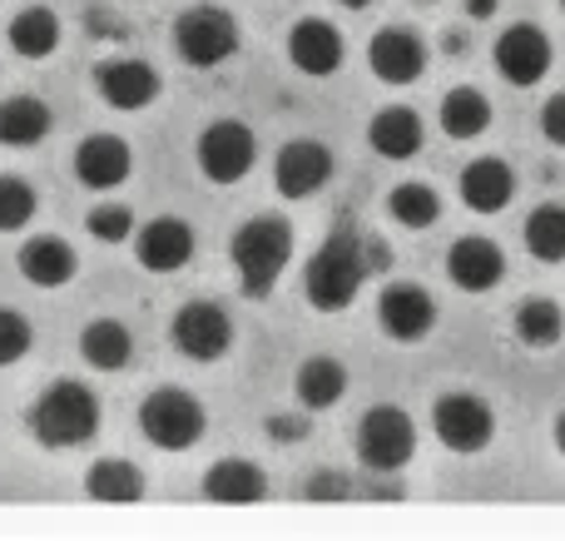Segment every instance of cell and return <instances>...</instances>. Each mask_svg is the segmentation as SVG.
<instances>
[{
	"mask_svg": "<svg viewBox=\"0 0 565 541\" xmlns=\"http://www.w3.org/2000/svg\"><path fill=\"white\" fill-rule=\"evenodd\" d=\"M417 453V427L402 407L382 403V407H367L358 423V457L367 473H402Z\"/></svg>",
	"mask_w": 565,
	"mask_h": 541,
	"instance_id": "obj_5",
	"label": "cell"
},
{
	"mask_svg": "<svg viewBox=\"0 0 565 541\" xmlns=\"http://www.w3.org/2000/svg\"><path fill=\"white\" fill-rule=\"evenodd\" d=\"M135 254L149 274H179V268L194 258V229L184 219L164 214V219H149L135 238Z\"/></svg>",
	"mask_w": 565,
	"mask_h": 541,
	"instance_id": "obj_13",
	"label": "cell"
},
{
	"mask_svg": "<svg viewBox=\"0 0 565 541\" xmlns=\"http://www.w3.org/2000/svg\"><path fill=\"white\" fill-rule=\"evenodd\" d=\"M338 6H348V10H367L372 0H338Z\"/></svg>",
	"mask_w": 565,
	"mask_h": 541,
	"instance_id": "obj_40",
	"label": "cell"
},
{
	"mask_svg": "<svg viewBox=\"0 0 565 541\" xmlns=\"http://www.w3.org/2000/svg\"><path fill=\"white\" fill-rule=\"evenodd\" d=\"M447 274L461 294H487V288H497L501 278H507V254L481 234L457 238V244L447 248Z\"/></svg>",
	"mask_w": 565,
	"mask_h": 541,
	"instance_id": "obj_15",
	"label": "cell"
},
{
	"mask_svg": "<svg viewBox=\"0 0 565 541\" xmlns=\"http://www.w3.org/2000/svg\"><path fill=\"white\" fill-rule=\"evenodd\" d=\"M431 427H437L441 447H451V453H481V447L497 437V417H491V407L471 393L437 397V407H431Z\"/></svg>",
	"mask_w": 565,
	"mask_h": 541,
	"instance_id": "obj_8",
	"label": "cell"
},
{
	"mask_svg": "<svg viewBox=\"0 0 565 541\" xmlns=\"http://www.w3.org/2000/svg\"><path fill=\"white\" fill-rule=\"evenodd\" d=\"M561 10H565V0H561Z\"/></svg>",
	"mask_w": 565,
	"mask_h": 541,
	"instance_id": "obj_41",
	"label": "cell"
},
{
	"mask_svg": "<svg viewBox=\"0 0 565 541\" xmlns=\"http://www.w3.org/2000/svg\"><path fill=\"white\" fill-rule=\"evenodd\" d=\"M79 353H85V363L99 368V373H119V368L135 358V338H129V328L115 323V318H95V323L79 333Z\"/></svg>",
	"mask_w": 565,
	"mask_h": 541,
	"instance_id": "obj_23",
	"label": "cell"
},
{
	"mask_svg": "<svg viewBox=\"0 0 565 541\" xmlns=\"http://www.w3.org/2000/svg\"><path fill=\"white\" fill-rule=\"evenodd\" d=\"M556 447H561V453H565V413L556 417Z\"/></svg>",
	"mask_w": 565,
	"mask_h": 541,
	"instance_id": "obj_39",
	"label": "cell"
},
{
	"mask_svg": "<svg viewBox=\"0 0 565 541\" xmlns=\"http://www.w3.org/2000/svg\"><path fill=\"white\" fill-rule=\"evenodd\" d=\"M35 219V189L15 174H0V234H15Z\"/></svg>",
	"mask_w": 565,
	"mask_h": 541,
	"instance_id": "obj_32",
	"label": "cell"
},
{
	"mask_svg": "<svg viewBox=\"0 0 565 541\" xmlns=\"http://www.w3.org/2000/svg\"><path fill=\"white\" fill-rule=\"evenodd\" d=\"M174 50L189 60L194 70H214L224 65L238 50V20L224 6H194L179 15L174 25Z\"/></svg>",
	"mask_w": 565,
	"mask_h": 541,
	"instance_id": "obj_6",
	"label": "cell"
},
{
	"mask_svg": "<svg viewBox=\"0 0 565 541\" xmlns=\"http://www.w3.org/2000/svg\"><path fill=\"white\" fill-rule=\"evenodd\" d=\"M377 323L397 343H422L437 328V304H431V294L422 284H392L377 298Z\"/></svg>",
	"mask_w": 565,
	"mask_h": 541,
	"instance_id": "obj_10",
	"label": "cell"
},
{
	"mask_svg": "<svg viewBox=\"0 0 565 541\" xmlns=\"http://www.w3.org/2000/svg\"><path fill=\"white\" fill-rule=\"evenodd\" d=\"M268 437H274V443H302L308 423H302V417H268Z\"/></svg>",
	"mask_w": 565,
	"mask_h": 541,
	"instance_id": "obj_37",
	"label": "cell"
},
{
	"mask_svg": "<svg viewBox=\"0 0 565 541\" xmlns=\"http://www.w3.org/2000/svg\"><path fill=\"white\" fill-rule=\"evenodd\" d=\"M541 135H546L551 145L565 149V89H561V95H551L546 109H541Z\"/></svg>",
	"mask_w": 565,
	"mask_h": 541,
	"instance_id": "obj_35",
	"label": "cell"
},
{
	"mask_svg": "<svg viewBox=\"0 0 565 541\" xmlns=\"http://www.w3.org/2000/svg\"><path fill=\"white\" fill-rule=\"evenodd\" d=\"M264 492H268L264 473H258L254 463H244V457H224V463H214L204 477V497L209 502H224V507H248Z\"/></svg>",
	"mask_w": 565,
	"mask_h": 541,
	"instance_id": "obj_20",
	"label": "cell"
},
{
	"mask_svg": "<svg viewBox=\"0 0 565 541\" xmlns=\"http://www.w3.org/2000/svg\"><path fill=\"white\" fill-rule=\"evenodd\" d=\"M258 159V139L248 125H238V119H214V125L199 135V169H204V179H214V184H238V179L254 169Z\"/></svg>",
	"mask_w": 565,
	"mask_h": 541,
	"instance_id": "obj_7",
	"label": "cell"
},
{
	"mask_svg": "<svg viewBox=\"0 0 565 541\" xmlns=\"http://www.w3.org/2000/svg\"><path fill=\"white\" fill-rule=\"evenodd\" d=\"M342 393H348V368L338 358H308L298 368V403L308 413H322V407H338Z\"/></svg>",
	"mask_w": 565,
	"mask_h": 541,
	"instance_id": "obj_25",
	"label": "cell"
},
{
	"mask_svg": "<svg viewBox=\"0 0 565 541\" xmlns=\"http://www.w3.org/2000/svg\"><path fill=\"white\" fill-rule=\"evenodd\" d=\"M50 135V105L35 95H10L0 99V145L30 149Z\"/></svg>",
	"mask_w": 565,
	"mask_h": 541,
	"instance_id": "obj_22",
	"label": "cell"
},
{
	"mask_svg": "<svg viewBox=\"0 0 565 541\" xmlns=\"http://www.w3.org/2000/svg\"><path fill=\"white\" fill-rule=\"evenodd\" d=\"M328 179H332L328 145H318V139H288V145L278 149L274 184H278L282 199H312Z\"/></svg>",
	"mask_w": 565,
	"mask_h": 541,
	"instance_id": "obj_12",
	"label": "cell"
},
{
	"mask_svg": "<svg viewBox=\"0 0 565 541\" xmlns=\"http://www.w3.org/2000/svg\"><path fill=\"white\" fill-rule=\"evenodd\" d=\"M95 89L109 109L135 115V109H145L149 99L159 95V75H154V65H145V60H105V65L95 70Z\"/></svg>",
	"mask_w": 565,
	"mask_h": 541,
	"instance_id": "obj_16",
	"label": "cell"
},
{
	"mask_svg": "<svg viewBox=\"0 0 565 541\" xmlns=\"http://www.w3.org/2000/svg\"><path fill=\"white\" fill-rule=\"evenodd\" d=\"M228 258H234L238 284H244L248 298L274 294L278 278H282V268H288V258H292V229H288V219H278V214L248 219V224L234 234V244H228Z\"/></svg>",
	"mask_w": 565,
	"mask_h": 541,
	"instance_id": "obj_2",
	"label": "cell"
},
{
	"mask_svg": "<svg viewBox=\"0 0 565 541\" xmlns=\"http://www.w3.org/2000/svg\"><path fill=\"white\" fill-rule=\"evenodd\" d=\"M367 65L382 85H412V79H422V70H427V45H422L412 30H397V25L377 30L367 45Z\"/></svg>",
	"mask_w": 565,
	"mask_h": 541,
	"instance_id": "obj_14",
	"label": "cell"
},
{
	"mask_svg": "<svg viewBox=\"0 0 565 541\" xmlns=\"http://www.w3.org/2000/svg\"><path fill=\"white\" fill-rule=\"evenodd\" d=\"M139 427H145V437L159 453H189L204 437L209 417L199 407V397L179 393V388H159V393H149L139 403Z\"/></svg>",
	"mask_w": 565,
	"mask_h": 541,
	"instance_id": "obj_4",
	"label": "cell"
},
{
	"mask_svg": "<svg viewBox=\"0 0 565 541\" xmlns=\"http://www.w3.org/2000/svg\"><path fill=\"white\" fill-rule=\"evenodd\" d=\"M342 55H348V45H342V30L338 25H328V20H318V15H308V20H298V25H292L288 60L302 70V75H312V79L332 75V70L342 65Z\"/></svg>",
	"mask_w": 565,
	"mask_h": 541,
	"instance_id": "obj_17",
	"label": "cell"
},
{
	"mask_svg": "<svg viewBox=\"0 0 565 541\" xmlns=\"http://www.w3.org/2000/svg\"><path fill=\"white\" fill-rule=\"evenodd\" d=\"M387 214L397 219L402 229H412V234H422V229H431L441 219V199L431 184H397L387 199Z\"/></svg>",
	"mask_w": 565,
	"mask_h": 541,
	"instance_id": "obj_29",
	"label": "cell"
},
{
	"mask_svg": "<svg viewBox=\"0 0 565 541\" xmlns=\"http://www.w3.org/2000/svg\"><path fill=\"white\" fill-rule=\"evenodd\" d=\"M487 125H491V105L481 89L461 85L441 95V129L451 139H477V135H487Z\"/></svg>",
	"mask_w": 565,
	"mask_h": 541,
	"instance_id": "obj_28",
	"label": "cell"
},
{
	"mask_svg": "<svg viewBox=\"0 0 565 541\" xmlns=\"http://www.w3.org/2000/svg\"><path fill=\"white\" fill-rule=\"evenodd\" d=\"M169 338H174V348L184 358H194V363H218V358L228 353V343H234V323H228V314L218 304H184L174 314Z\"/></svg>",
	"mask_w": 565,
	"mask_h": 541,
	"instance_id": "obj_9",
	"label": "cell"
},
{
	"mask_svg": "<svg viewBox=\"0 0 565 541\" xmlns=\"http://www.w3.org/2000/svg\"><path fill=\"white\" fill-rule=\"evenodd\" d=\"M60 45V15L50 6H30L10 20V50L20 60H45Z\"/></svg>",
	"mask_w": 565,
	"mask_h": 541,
	"instance_id": "obj_26",
	"label": "cell"
},
{
	"mask_svg": "<svg viewBox=\"0 0 565 541\" xmlns=\"http://www.w3.org/2000/svg\"><path fill=\"white\" fill-rule=\"evenodd\" d=\"M561 333H565V318L551 298H526L516 308V338L526 348H551V343H561Z\"/></svg>",
	"mask_w": 565,
	"mask_h": 541,
	"instance_id": "obj_31",
	"label": "cell"
},
{
	"mask_svg": "<svg viewBox=\"0 0 565 541\" xmlns=\"http://www.w3.org/2000/svg\"><path fill=\"white\" fill-rule=\"evenodd\" d=\"M551 60H556V50H551V40L541 25H511L507 35L497 40V70H501V79L516 89L541 85Z\"/></svg>",
	"mask_w": 565,
	"mask_h": 541,
	"instance_id": "obj_11",
	"label": "cell"
},
{
	"mask_svg": "<svg viewBox=\"0 0 565 541\" xmlns=\"http://www.w3.org/2000/svg\"><path fill=\"white\" fill-rule=\"evenodd\" d=\"M467 15H471V20L497 15V0H467Z\"/></svg>",
	"mask_w": 565,
	"mask_h": 541,
	"instance_id": "obj_38",
	"label": "cell"
},
{
	"mask_svg": "<svg viewBox=\"0 0 565 541\" xmlns=\"http://www.w3.org/2000/svg\"><path fill=\"white\" fill-rule=\"evenodd\" d=\"M387 264V248L377 238H367L362 229L342 224L322 238V248L308 258L302 268V294L318 314H342V308L358 298V288L367 284V274H382Z\"/></svg>",
	"mask_w": 565,
	"mask_h": 541,
	"instance_id": "obj_1",
	"label": "cell"
},
{
	"mask_svg": "<svg viewBox=\"0 0 565 541\" xmlns=\"http://www.w3.org/2000/svg\"><path fill=\"white\" fill-rule=\"evenodd\" d=\"M461 204L471 209V214H501V209L516 199V174H511L507 159H471L467 169H461Z\"/></svg>",
	"mask_w": 565,
	"mask_h": 541,
	"instance_id": "obj_18",
	"label": "cell"
},
{
	"mask_svg": "<svg viewBox=\"0 0 565 541\" xmlns=\"http://www.w3.org/2000/svg\"><path fill=\"white\" fill-rule=\"evenodd\" d=\"M85 492L95 497V502L125 507V502H139V497H145V477H139V467L125 463V457H105V463L89 467Z\"/></svg>",
	"mask_w": 565,
	"mask_h": 541,
	"instance_id": "obj_27",
	"label": "cell"
},
{
	"mask_svg": "<svg viewBox=\"0 0 565 541\" xmlns=\"http://www.w3.org/2000/svg\"><path fill=\"white\" fill-rule=\"evenodd\" d=\"M526 248L541 264H561L565 258V204H541L526 219Z\"/></svg>",
	"mask_w": 565,
	"mask_h": 541,
	"instance_id": "obj_30",
	"label": "cell"
},
{
	"mask_svg": "<svg viewBox=\"0 0 565 541\" xmlns=\"http://www.w3.org/2000/svg\"><path fill=\"white\" fill-rule=\"evenodd\" d=\"M129 169H135V159H129V145L119 135H89L75 149V179L85 189H119Z\"/></svg>",
	"mask_w": 565,
	"mask_h": 541,
	"instance_id": "obj_19",
	"label": "cell"
},
{
	"mask_svg": "<svg viewBox=\"0 0 565 541\" xmlns=\"http://www.w3.org/2000/svg\"><path fill=\"white\" fill-rule=\"evenodd\" d=\"M30 433L45 447H85L99 433V397L85 383H55L30 407Z\"/></svg>",
	"mask_w": 565,
	"mask_h": 541,
	"instance_id": "obj_3",
	"label": "cell"
},
{
	"mask_svg": "<svg viewBox=\"0 0 565 541\" xmlns=\"http://www.w3.org/2000/svg\"><path fill=\"white\" fill-rule=\"evenodd\" d=\"M367 139L382 159H412L422 149V119L402 105H387L377 119L367 125Z\"/></svg>",
	"mask_w": 565,
	"mask_h": 541,
	"instance_id": "obj_24",
	"label": "cell"
},
{
	"mask_svg": "<svg viewBox=\"0 0 565 541\" xmlns=\"http://www.w3.org/2000/svg\"><path fill=\"white\" fill-rule=\"evenodd\" d=\"M75 268H79V258L65 238H30L20 248V274L35 288H65L75 278Z\"/></svg>",
	"mask_w": 565,
	"mask_h": 541,
	"instance_id": "obj_21",
	"label": "cell"
},
{
	"mask_svg": "<svg viewBox=\"0 0 565 541\" xmlns=\"http://www.w3.org/2000/svg\"><path fill=\"white\" fill-rule=\"evenodd\" d=\"M85 229L99 238V244H125V238L135 234V214H129V204H95L85 219Z\"/></svg>",
	"mask_w": 565,
	"mask_h": 541,
	"instance_id": "obj_33",
	"label": "cell"
},
{
	"mask_svg": "<svg viewBox=\"0 0 565 541\" xmlns=\"http://www.w3.org/2000/svg\"><path fill=\"white\" fill-rule=\"evenodd\" d=\"M30 343H35V328H30L15 308H0V368L20 363V358L30 353Z\"/></svg>",
	"mask_w": 565,
	"mask_h": 541,
	"instance_id": "obj_34",
	"label": "cell"
},
{
	"mask_svg": "<svg viewBox=\"0 0 565 541\" xmlns=\"http://www.w3.org/2000/svg\"><path fill=\"white\" fill-rule=\"evenodd\" d=\"M352 487H348V477H338V473H322V477H312L308 482V497L312 502H342Z\"/></svg>",
	"mask_w": 565,
	"mask_h": 541,
	"instance_id": "obj_36",
	"label": "cell"
}]
</instances>
